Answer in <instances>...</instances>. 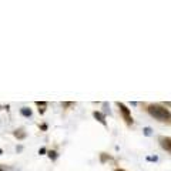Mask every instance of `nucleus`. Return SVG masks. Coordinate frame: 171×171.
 I'll return each mask as SVG.
<instances>
[{
    "label": "nucleus",
    "mask_w": 171,
    "mask_h": 171,
    "mask_svg": "<svg viewBox=\"0 0 171 171\" xmlns=\"http://www.w3.org/2000/svg\"><path fill=\"white\" fill-rule=\"evenodd\" d=\"M147 110H148L150 116H153L155 120L158 121H167L171 118V113L168 111V109H165V107L160 104H150Z\"/></svg>",
    "instance_id": "obj_1"
},
{
    "label": "nucleus",
    "mask_w": 171,
    "mask_h": 171,
    "mask_svg": "<svg viewBox=\"0 0 171 171\" xmlns=\"http://www.w3.org/2000/svg\"><path fill=\"white\" fill-rule=\"evenodd\" d=\"M117 107H118V110H120L121 116H123L124 121L127 123V125L133 124V117H131V111H130L128 107H127L125 104H123V103H117Z\"/></svg>",
    "instance_id": "obj_2"
},
{
    "label": "nucleus",
    "mask_w": 171,
    "mask_h": 171,
    "mask_svg": "<svg viewBox=\"0 0 171 171\" xmlns=\"http://www.w3.org/2000/svg\"><path fill=\"white\" fill-rule=\"evenodd\" d=\"M160 146L171 154V137H160Z\"/></svg>",
    "instance_id": "obj_3"
},
{
    "label": "nucleus",
    "mask_w": 171,
    "mask_h": 171,
    "mask_svg": "<svg viewBox=\"0 0 171 171\" xmlns=\"http://www.w3.org/2000/svg\"><path fill=\"white\" fill-rule=\"evenodd\" d=\"M93 117H94V118H96L99 123H101V124L104 125V127H107V121H106L104 114H101L100 111H94V113H93Z\"/></svg>",
    "instance_id": "obj_4"
},
{
    "label": "nucleus",
    "mask_w": 171,
    "mask_h": 171,
    "mask_svg": "<svg viewBox=\"0 0 171 171\" xmlns=\"http://www.w3.org/2000/svg\"><path fill=\"white\" fill-rule=\"evenodd\" d=\"M20 114L24 117H30L32 116V110L27 109V107H23V109H20Z\"/></svg>",
    "instance_id": "obj_5"
},
{
    "label": "nucleus",
    "mask_w": 171,
    "mask_h": 171,
    "mask_svg": "<svg viewBox=\"0 0 171 171\" xmlns=\"http://www.w3.org/2000/svg\"><path fill=\"white\" fill-rule=\"evenodd\" d=\"M13 134H14V137L16 138H20V140H23V138L26 137V133H23V130H16Z\"/></svg>",
    "instance_id": "obj_6"
},
{
    "label": "nucleus",
    "mask_w": 171,
    "mask_h": 171,
    "mask_svg": "<svg viewBox=\"0 0 171 171\" xmlns=\"http://www.w3.org/2000/svg\"><path fill=\"white\" fill-rule=\"evenodd\" d=\"M36 104H37L39 106V107H42V109H39V111H40V113H44V110H46V109H44V107H46V106H47V103H44V101H36Z\"/></svg>",
    "instance_id": "obj_7"
},
{
    "label": "nucleus",
    "mask_w": 171,
    "mask_h": 171,
    "mask_svg": "<svg viewBox=\"0 0 171 171\" xmlns=\"http://www.w3.org/2000/svg\"><path fill=\"white\" fill-rule=\"evenodd\" d=\"M47 155H49V157H50V158L53 160V161H54V160H57V153H56L54 150H50V151H47Z\"/></svg>",
    "instance_id": "obj_8"
},
{
    "label": "nucleus",
    "mask_w": 171,
    "mask_h": 171,
    "mask_svg": "<svg viewBox=\"0 0 171 171\" xmlns=\"http://www.w3.org/2000/svg\"><path fill=\"white\" fill-rule=\"evenodd\" d=\"M151 133H153V130H151L150 127H146V128H144V136H151Z\"/></svg>",
    "instance_id": "obj_9"
},
{
    "label": "nucleus",
    "mask_w": 171,
    "mask_h": 171,
    "mask_svg": "<svg viewBox=\"0 0 171 171\" xmlns=\"http://www.w3.org/2000/svg\"><path fill=\"white\" fill-rule=\"evenodd\" d=\"M106 160H107V155H106V153H101V163H104Z\"/></svg>",
    "instance_id": "obj_10"
},
{
    "label": "nucleus",
    "mask_w": 171,
    "mask_h": 171,
    "mask_svg": "<svg viewBox=\"0 0 171 171\" xmlns=\"http://www.w3.org/2000/svg\"><path fill=\"white\" fill-rule=\"evenodd\" d=\"M46 153V148H40V151H39V154H44Z\"/></svg>",
    "instance_id": "obj_11"
},
{
    "label": "nucleus",
    "mask_w": 171,
    "mask_h": 171,
    "mask_svg": "<svg viewBox=\"0 0 171 171\" xmlns=\"http://www.w3.org/2000/svg\"><path fill=\"white\" fill-rule=\"evenodd\" d=\"M42 130H47V125L46 124H42Z\"/></svg>",
    "instance_id": "obj_12"
},
{
    "label": "nucleus",
    "mask_w": 171,
    "mask_h": 171,
    "mask_svg": "<svg viewBox=\"0 0 171 171\" xmlns=\"http://www.w3.org/2000/svg\"><path fill=\"white\" fill-rule=\"evenodd\" d=\"M165 106H170L171 107V101H165Z\"/></svg>",
    "instance_id": "obj_13"
},
{
    "label": "nucleus",
    "mask_w": 171,
    "mask_h": 171,
    "mask_svg": "<svg viewBox=\"0 0 171 171\" xmlns=\"http://www.w3.org/2000/svg\"><path fill=\"white\" fill-rule=\"evenodd\" d=\"M114 171H125V170H123V168H117V170H114Z\"/></svg>",
    "instance_id": "obj_14"
},
{
    "label": "nucleus",
    "mask_w": 171,
    "mask_h": 171,
    "mask_svg": "<svg viewBox=\"0 0 171 171\" xmlns=\"http://www.w3.org/2000/svg\"><path fill=\"white\" fill-rule=\"evenodd\" d=\"M2 154H3V150H2V148H0V155H2Z\"/></svg>",
    "instance_id": "obj_15"
}]
</instances>
